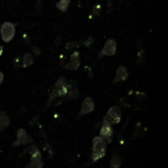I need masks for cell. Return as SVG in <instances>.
I'll return each mask as SVG.
<instances>
[{
    "label": "cell",
    "mask_w": 168,
    "mask_h": 168,
    "mask_svg": "<svg viewBox=\"0 0 168 168\" xmlns=\"http://www.w3.org/2000/svg\"><path fill=\"white\" fill-rule=\"evenodd\" d=\"M92 156H90V161L96 162L98 159L102 158L106 153V143L100 136L93 138V148H92Z\"/></svg>",
    "instance_id": "2"
},
{
    "label": "cell",
    "mask_w": 168,
    "mask_h": 168,
    "mask_svg": "<svg viewBox=\"0 0 168 168\" xmlns=\"http://www.w3.org/2000/svg\"><path fill=\"white\" fill-rule=\"evenodd\" d=\"M100 10H101V6L98 4V5H96L93 7V15L94 16H98L100 15Z\"/></svg>",
    "instance_id": "19"
},
{
    "label": "cell",
    "mask_w": 168,
    "mask_h": 168,
    "mask_svg": "<svg viewBox=\"0 0 168 168\" xmlns=\"http://www.w3.org/2000/svg\"><path fill=\"white\" fill-rule=\"evenodd\" d=\"M66 96L68 97V100H77L79 97V90L75 81H70V83L68 84Z\"/></svg>",
    "instance_id": "11"
},
{
    "label": "cell",
    "mask_w": 168,
    "mask_h": 168,
    "mask_svg": "<svg viewBox=\"0 0 168 168\" xmlns=\"http://www.w3.org/2000/svg\"><path fill=\"white\" fill-rule=\"evenodd\" d=\"M33 52H34V54L38 55V54H40V50L37 49V47H34V48H33Z\"/></svg>",
    "instance_id": "21"
},
{
    "label": "cell",
    "mask_w": 168,
    "mask_h": 168,
    "mask_svg": "<svg viewBox=\"0 0 168 168\" xmlns=\"http://www.w3.org/2000/svg\"><path fill=\"white\" fill-rule=\"evenodd\" d=\"M122 114H121V109L119 108V106H112L108 110L107 114L105 115L103 122L108 123L110 125H115L118 124L121 121Z\"/></svg>",
    "instance_id": "3"
},
{
    "label": "cell",
    "mask_w": 168,
    "mask_h": 168,
    "mask_svg": "<svg viewBox=\"0 0 168 168\" xmlns=\"http://www.w3.org/2000/svg\"><path fill=\"white\" fill-rule=\"evenodd\" d=\"M44 167V160H42V156L40 152V150H37L33 153H32L31 160L29 164L26 166V168H42Z\"/></svg>",
    "instance_id": "7"
},
{
    "label": "cell",
    "mask_w": 168,
    "mask_h": 168,
    "mask_svg": "<svg viewBox=\"0 0 168 168\" xmlns=\"http://www.w3.org/2000/svg\"><path fill=\"white\" fill-rule=\"evenodd\" d=\"M89 40H88L87 42H86V45H87V46H89V44L90 45V44H92V42H93V40H92V38H89Z\"/></svg>",
    "instance_id": "23"
},
{
    "label": "cell",
    "mask_w": 168,
    "mask_h": 168,
    "mask_svg": "<svg viewBox=\"0 0 168 168\" xmlns=\"http://www.w3.org/2000/svg\"><path fill=\"white\" fill-rule=\"evenodd\" d=\"M129 76V72L127 70V68L125 66H120L117 69V72H116L115 78L113 80V84L118 83V82H124L126 81Z\"/></svg>",
    "instance_id": "12"
},
{
    "label": "cell",
    "mask_w": 168,
    "mask_h": 168,
    "mask_svg": "<svg viewBox=\"0 0 168 168\" xmlns=\"http://www.w3.org/2000/svg\"><path fill=\"white\" fill-rule=\"evenodd\" d=\"M31 141L32 140L29 138V135L27 134V132H26L24 129H19L18 132H17V139H16V141L14 142V143H13V146L26 145Z\"/></svg>",
    "instance_id": "9"
},
{
    "label": "cell",
    "mask_w": 168,
    "mask_h": 168,
    "mask_svg": "<svg viewBox=\"0 0 168 168\" xmlns=\"http://www.w3.org/2000/svg\"><path fill=\"white\" fill-rule=\"evenodd\" d=\"M9 125H10V119L5 112H3V113L0 114V132L5 130Z\"/></svg>",
    "instance_id": "13"
},
{
    "label": "cell",
    "mask_w": 168,
    "mask_h": 168,
    "mask_svg": "<svg viewBox=\"0 0 168 168\" xmlns=\"http://www.w3.org/2000/svg\"><path fill=\"white\" fill-rule=\"evenodd\" d=\"M94 110V102L90 97H87L85 98L83 103H82V106H81V110H80V116H84V115H87L89 114L90 112H93Z\"/></svg>",
    "instance_id": "8"
},
{
    "label": "cell",
    "mask_w": 168,
    "mask_h": 168,
    "mask_svg": "<svg viewBox=\"0 0 168 168\" xmlns=\"http://www.w3.org/2000/svg\"><path fill=\"white\" fill-rule=\"evenodd\" d=\"M121 164H122V159L119 154L115 153L114 156H112L110 160V168H119L121 166Z\"/></svg>",
    "instance_id": "14"
},
{
    "label": "cell",
    "mask_w": 168,
    "mask_h": 168,
    "mask_svg": "<svg viewBox=\"0 0 168 168\" xmlns=\"http://www.w3.org/2000/svg\"><path fill=\"white\" fill-rule=\"evenodd\" d=\"M23 67H29V66H31L32 64L33 63V56L31 54V53H27V54H25V56L23 57Z\"/></svg>",
    "instance_id": "15"
},
{
    "label": "cell",
    "mask_w": 168,
    "mask_h": 168,
    "mask_svg": "<svg viewBox=\"0 0 168 168\" xmlns=\"http://www.w3.org/2000/svg\"><path fill=\"white\" fill-rule=\"evenodd\" d=\"M100 137L106 144H109L113 140V129H112V125L103 122L101 129L100 131Z\"/></svg>",
    "instance_id": "6"
},
{
    "label": "cell",
    "mask_w": 168,
    "mask_h": 168,
    "mask_svg": "<svg viewBox=\"0 0 168 168\" xmlns=\"http://www.w3.org/2000/svg\"><path fill=\"white\" fill-rule=\"evenodd\" d=\"M116 49H117V44H116V40L114 38H109L107 40L104 46L100 52L98 59H100L103 56H113L116 53Z\"/></svg>",
    "instance_id": "5"
},
{
    "label": "cell",
    "mask_w": 168,
    "mask_h": 168,
    "mask_svg": "<svg viewBox=\"0 0 168 168\" xmlns=\"http://www.w3.org/2000/svg\"><path fill=\"white\" fill-rule=\"evenodd\" d=\"M145 51L144 50H140L139 51V54H138V59H139V62L140 64H142V62L145 60Z\"/></svg>",
    "instance_id": "18"
},
{
    "label": "cell",
    "mask_w": 168,
    "mask_h": 168,
    "mask_svg": "<svg viewBox=\"0 0 168 168\" xmlns=\"http://www.w3.org/2000/svg\"><path fill=\"white\" fill-rule=\"evenodd\" d=\"M0 33L3 41L9 42L12 40V38L15 36V26L10 22H6L1 26L0 29Z\"/></svg>",
    "instance_id": "4"
},
{
    "label": "cell",
    "mask_w": 168,
    "mask_h": 168,
    "mask_svg": "<svg viewBox=\"0 0 168 168\" xmlns=\"http://www.w3.org/2000/svg\"><path fill=\"white\" fill-rule=\"evenodd\" d=\"M3 80H4V76L1 72H0V85H1L3 83Z\"/></svg>",
    "instance_id": "22"
},
{
    "label": "cell",
    "mask_w": 168,
    "mask_h": 168,
    "mask_svg": "<svg viewBox=\"0 0 168 168\" xmlns=\"http://www.w3.org/2000/svg\"><path fill=\"white\" fill-rule=\"evenodd\" d=\"M37 146L34 145H30L27 149H26V152L32 154V153H33L34 152H37Z\"/></svg>",
    "instance_id": "17"
},
{
    "label": "cell",
    "mask_w": 168,
    "mask_h": 168,
    "mask_svg": "<svg viewBox=\"0 0 168 168\" xmlns=\"http://www.w3.org/2000/svg\"><path fill=\"white\" fill-rule=\"evenodd\" d=\"M70 2H71V0H59L57 4H56V7H57L59 10L64 12L68 9L69 5H70Z\"/></svg>",
    "instance_id": "16"
},
{
    "label": "cell",
    "mask_w": 168,
    "mask_h": 168,
    "mask_svg": "<svg viewBox=\"0 0 168 168\" xmlns=\"http://www.w3.org/2000/svg\"><path fill=\"white\" fill-rule=\"evenodd\" d=\"M80 66V55L78 51H75L71 55L69 62L65 65V69L67 70H77Z\"/></svg>",
    "instance_id": "10"
},
{
    "label": "cell",
    "mask_w": 168,
    "mask_h": 168,
    "mask_svg": "<svg viewBox=\"0 0 168 168\" xmlns=\"http://www.w3.org/2000/svg\"><path fill=\"white\" fill-rule=\"evenodd\" d=\"M75 47H78V44H77V42L72 41V42H69V44L66 45V49L67 50H70V49L75 48Z\"/></svg>",
    "instance_id": "20"
},
{
    "label": "cell",
    "mask_w": 168,
    "mask_h": 168,
    "mask_svg": "<svg viewBox=\"0 0 168 168\" xmlns=\"http://www.w3.org/2000/svg\"><path fill=\"white\" fill-rule=\"evenodd\" d=\"M2 53H3V47L2 45H0V56L2 55Z\"/></svg>",
    "instance_id": "24"
},
{
    "label": "cell",
    "mask_w": 168,
    "mask_h": 168,
    "mask_svg": "<svg viewBox=\"0 0 168 168\" xmlns=\"http://www.w3.org/2000/svg\"><path fill=\"white\" fill-rule=\"evenodd\" d=\"M67 89H68V83L66 79L64 77H60L58 81L56 82L55 86L53 87L52 92H51L50 96H49V100L47 102L46 107H49V105L52 103L54 100H56L59 97H63L66 96L67 94Z\"/></svg>",
    "instance_id": "1"
}]
</instances>
